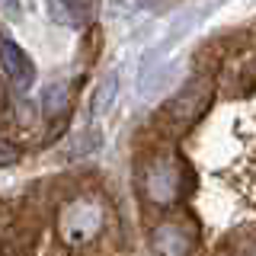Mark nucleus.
I'll list each match as a JSON object with an SVG mask.
<instances>
[{
	"instance_id": "nucleus-6",
	"label": "nucleus",
	"mask_w": 256,
	"mask_h": 256,
	"mask_svg": "<svg viewBox=\"0 0 256 256\" xmlns=\"http://www.w3.org/2000/svg\"><path fill=\"white\" fill-rule=\"evenodd\" d=\"M38 244V224H6V237H4V256H32Z\"/></svg>"
},
{
	"instance_id": "nucleus-1",
	"label": "nucleus",
	"mask_w": 256,
	"mask_h": 256,
	"mask_svg": "<svg viewBox=\"0 0 256 256\" xmlns=\"http://www.w3.org/2000/svg\"><path fill=\"white\" fill-rule=\"evenodd\" d=\"M192 176L176 154H154L141 166V196L157 208H170L182 198Z\"/></svg>"
},
{
	"instance_id": "nucleus-3",
	"label": "nucleus",
	"mask_w": 256,
	"mask_h": 256,
	"mask_svg": "<svg viewBox=\"0 0 256 256\" xmlns=\"http://www.w3.org/2000/svg\"><path fill=\"white\" fill-rule=\"evenodd\" d=\"M102 228V208L93 202V198H74L61 208L58 214V234L64 237V244L70 246H84L100 234Z\"/></svg>"
},
{
	"instance_id": "nucleus-2",
	"label": "nucleus",
	"mask_w": 256,
	"mask_h": 256,
	"mask_svg": "<svg viewBox=\"0 0 256 256\" xmlns=\"http://www.w3.org/2000/svg\"><path fill=\"white\" fill-rule=\"evenodd\" d=\"M212 93H214V80L212 77H196L180 96H173V100L164 106L160 125H164L170 134H180L182 128H189L205 112V106L212 102Z\"/></svg>"
},
{
	"instance_id": "nucleus-10",
	"label": "nucleus",
	"mask_w": 256,
	"mask_h": 256,
	"mask_svg": "<svg viewBox=\"0 0 256 256\" xmlns=\"http://www.w3.org/2000/svg\"><path fill=\"white\" fill-rule=\"evenodd\" d=\"M64 4H68L70 10H74V6H77V10H84V6H86V0H64Z\"/></svg>"
},
{
	"instance_id": "nucleus-8",
	"label": "nucleus",
	"mask_w": 256,
	"mask_h": 256,
	"mask_svg": "<svg viewBox=\"0 0 256 256\" xmlns=\"http://www.w3.org/2000/svg\"><path fill=\"white\" fill-rule=\"evenodd\" d=\"M256 80V52H244L237 58L228 61V70H224V84L230 86L234 93L250 90Z\"/></svg>"
},
{
	"instance_id": "nucleus-5",
	"label": "nucleus",
	"mask_w": 256,
	"mask_h": 256,
	"mask_svg": "<svg viewBox=\"0 0 256 256\" xmlns=\"http://www.w3.org/2000/svg\"><path fill=\"white\" fill-rule=\"evenodd\" d=\"M230 180L244 192L246 202L256 205V116H253L250 128H244V154L230 166Z\"/></svg>"
},
{
	"instance_id": "nucleus-7",
	"label": "nucleus",
	"mask_w": 256,
	"mask_h": 256,
	"mask_svg": "<svg viewBox=\"0 0 256 256\" xmlns=\"http://www.w3.org/2000/svg\"><path fill=\"white\" fill-rule=\"evenodd\" d=\"M4 74L10 84H16L20 90H26V86L32 84V77H36V70H32L29 58L16 48L10 38H4Z\"/></svg>"
},
{
	"instance_id": "nucleus-4",
	"label": "nucleus",
	"mask_w": 256,
	"mask_h": 256,
	"mask_svg": "<svg viewBox=\"0 0 256 256\" xmlns=\"http://www.w3.org/2000/svg\"><path fill=\"white\" fill-rule=\"evenodd\" d=\"M150 246H154L157 256H189L198 246V230H196V224H192L189 214L160 221L154 228Z\"/></svg>"
},
{
	"instance_id": "nucleus-9",
	"label": "nucleus",
	"mask_w": 256,
	"mask_h": 256,
	"mask_svg": "<svg viewBox=\"0 0 256 256\" xmlns=\"http://www.w3.org/2000/svg\"><path fill=\"white\" fill-rule=\"evenodd\" d=\"M64 106H68V90L58 84L45 93V109H48V116H58V112H64Z\"/></svg>"
}]
</instances>
